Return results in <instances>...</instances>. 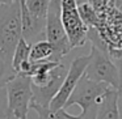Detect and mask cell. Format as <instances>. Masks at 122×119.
<instances>
[{
  "label": "cell",
  "instance_id": "cell-15",
  "mask_svg": "<svg viewBox=\"0 0 122 119\" xmlns=\"http://www.w3.org/2000/svg\"><path fill=\"white\" fill-rule=\"evenodd\" d=\"M51 0H24L26 9L33 17L40 20L47 19V11Z\"/></svg>",
  "mask_w": 122,
  "mask_h": 119
},
{
  "label": "cell",
  "instance_id": "cell-16",
  "mask_svg": "<svg viewBox=\"0 0 122 119\" xmlns=\"http://www.w3.org/2000/svg\"><path fill=\"white\" fill-rule=\"evenodd\" d=\"M113 1H117V0H89L88 3L95 8V11L97 12L98 16L101 17L104 14V12L109 8V5H110Z\"/></svg>",
  "mask_w": 122,
  "mask_h": 119
},
{
  "label": "cell",
  "instance_id": "cell-2",
  "mask_svg": "<svg viewBox=\"0 0 122 119\" xmlns=\"http://www.w3.org/2000/svg\"><path fill=\"white\" fill-rule=\"evenodd\" d=\"M5 94L8 119H28L30 103L33 101L32 79L17 73L7 84Z\"/></svg>",
  "mask_w": 122,
  "mask_h": 119
},
{
  "label": "cell",
  "instance_id": "cell-21",
  "mask_svg": "<svg viewBox=\"0 0 122 119\" xmlns=\"http://www.w3.org/2000/svg\"><path fill=\"white\" fill-rule=\"evenodd\" d=\"M117 1H122V0H117Z\"/></svg>",
  "mask_w": 122,
  "mask_h": 119
},
{
  "label": "cell",
  "instance_id": "cell-5",
  "mask_svg": "<svg viewBox=\"0 0 122 119\" xmlns=\"http://www.w3.org/2000/svg\"><path fill=\"white\" fill-rule=\"evenodd\" d=\"M61 12V0H51L47 11V19H46L45 35L54 48V54L50 59L53 62H62V59L72 50L62 22Z\"/></svg>",
  "mask_w": 122,
  "mask_h": 119
},
{
  "label": "cell",
  "instance_id": "cell-20",
  "mask_svg": "<svg viewBox=\"0 0 122 119\" xmlns=\"http://www.w3.org/2000/svg\"><path fill=\"white\" fill-rule=\"evenodd\" d=\"M89 0H76V3H77V5H80V4H83V3H88Z\"/></svg>",
  "mask_w": 122,
  "mask_h": 119
},
{
  "label": "cell",
  "instance_id": "cell-3",
  "mask_svg": "<svg viewBox=\"0 0 122 119\" xmlns=\"http://www.w3.org/2000/svg\"><path fill=\"white\" fill-rule=\"evenodd\" d=\"M22 38L21 8L20 1L0 5V51L13 56L19 41Z\"/></svg>",
  "mask_w": 122,
  "mask_h": 119
},
{
  "label": "cell",
  "instance_id": "cell-7",
  "mask_svg": "<svg viewBox=\"0 0 122 119\" xmlns=\"http://www.w3.org/2000/svg\"><path fill=\"white\" fill-rule=\"evenodd\" d=\"M88 63H89V55L77 56V58H75L71 62V64L68 67V71H67V75H66V79H64L59 92L56 93V95L53 98V101L50 103L51 111H55V110L64 107L67 100L70 98L71 93L76 88L77 82L84 76Z\"/></svg>",
  "mask_w": 122,
  "mask_h": 119
},
{
  "label": "cell",
  "instance_id": "cell-11",
  "mask_svg": "<svg viewBox=\"0 0 122 119\" xmlns=\"http://www.w3.org/2000/svg\"><path fill=\"white\" fill-rule=\"evenodd\" d=\"M30 109L37 113L38 119H83L80 115H71L67 113L66 109L51 111L49 107H42L37 103H30Z\"/></svg>",
  "mask_w": 122,
  "mask_h": 119
},
{
  "label": "cell",
  "instance_id": "cell-9",
  "mask_svg": "<svg viewBox=\"0 0 122 119\" xmlns=\"http://www.w3.org/2000/svg\"><path fill=\"white\" fill-rule=\"evenodd\" d=\"M119 94L116 89H109L102 95L95 119H119Z\"/></svg>",
  "mask_w": 122,
  "mask_h": 119
},
{
  "label": "cell",
  "instance_id": "cell-1",
  "mask_svg": "<svg viewBox=\"0 0 122 119\" xmlns=\"http://www.w3.org/2000/svg\"><path fill=\"white\" fill-rule=\"evenodd\" d=\"M109 89H112V86H109L108 84L89 80L84 73V76L80 79L76 88L67 100L63 109L67 110L71 106L77 105L81 109L80 116L83 119H95L101 98Z\"/></svg>",
  "mask_w": 122,
  "mask_h": 119
},
{
  "label": "cell",
  "instance_id": "cell-12",
  "mask_svg": "<svg viewBox=\"0 0 122 119\" xmlns=\"http://www.w3.org/2000/svg\"><path fill=\"white\" fill-rule=\"evenodd\" d=\"M54 54L53 45L47 39H41L32 45L30 50V60L32 62H42L50 60Z\"/></svg>",
  "mask_w": 122,
  "mask_h": 119
},
{
  "label": "cell",
  "instance_id": "cell-6",
  "mask_svg": "<svg viewBox=\"0 0 122 119\" xmlns=\"http://www.w3.org/2000/svg\"><path fill=\"white\" fill-rule=\"evenodd\" d=\"M61 16L71 48L83 47L88 41V28L83 22L76 0H61Z\"/></svg>",
  "mask_w": 122,
  "mask_h": 119
},
{
  "label": "cell",
  "instance_id": "cell-14",
  "mask_svg": "<svg viewBox=\"0 0 122 119\" xmlns=\"http://www.w3.org/2000/svg\"><path fill=\"white\" fill-rule=\"evenodd\" d=\"M77 9H79L83 22L85 24V26L88 29H100V25H101L100 16L89 3L80 4V5H77Z\"/></svg>",
  "mask_w": 122,
  "mask_h": 119
},
{
  "label": "cell",
  "instance_id": "cell-17",
  "mask_svg": "<svg viewBox=\"0 0 122 119\" xmlns=\"http://www.w3.org/2000/svg\"><path fill=\"white\" fill-rule=\"evenodd\" d=\"M0 119H8V115H7V98L0 100Z\"/></svg>",
  "mask_w": 122,
  "mask_h": 119
},
{
  "label": "cell",
  "instance_id": "cell-13",
  "mask_svg": "<svg viewBox=\"0 0 122 119\" xmlns=\"http://www.w3.org/2000/svg\"><path fill=\"white\" fill-rule=\"evenodd\" d=\"M30 50H32V45L28 43L24 38H21L15 48L13 56H12V64H13V68L17 73H19L22 64L30 60Z\"/></svg>",
  "mask_w": 122,
  "mask_h": 119
},
{
  "label": "cell",
  "instance_id": "cell-4",
  "mask_svg": "<svg viewBox=\"0 0 122 119\" xmlns=\"http://www.w3.org/2000/svg\"><path fill=\"white\" fill-rule=\"evenodd\" d=\"M85 76L96 82H105L113 89L122 93V85L119 79V71L109 52L97 48L96 46L91 47L89 63L85 69Z\"/></svg>",
  "mask_w": 122,
  "mask_h": 119
},
{
  "label": "cell",
  "instance_id": "cell-19",
  "mask_svg": "<svg viewBox=\"0 0 122 119\" xmlns=\"http://www.w3.org/2000/svg\"><path fill=\"white\" fill-rule=\"evenodd\" d=\"M12 3H13V0H0V5H8Z\"/></svg>",
  "mask_w": 122,
  "mask_h": 119
},
{
  "label": "cell",
  "instance_id": "cell-18",
  "mask_svg": "<svg viewBox=\"0 0 122 119\" xmlns=\"http://www.w3.org/2000/svg\"><path fill=\"white\" fill-rule=\"evenodd\" d=\"M119 119H122V93L119 94Z\"/></svg>",
  "mask_w": 122,
  "mask_h": 119
},
{
  "label": "cell",
  "instance_id": "cell-8",
  "mask_svg": "<svg viewBox=\"0 0 122 119\" xmlns=\"http://www.w3.org/2000/svg\"><path fill=\"white\" fill-rule=\"evenodd\" d=\"M67 71H68V68L66 67V64L63 62H61L59 66L51 71L50 80L43 86H34L32 84V90H33L32 103H37L42 107L50 109V103L53 101V98L56 95V93L59 92V89H61L62 84L66 79Z\"/></svg>",
  "mask_w": 122,
  "mask_h": 119
},
{
  "label": "cell",
  "instance_id": "cell-10",
  "mask_svg": "<svg viewBox=\"0 0 122 119\" xmlns=\"http://www.w3.org/2000/svg\"><path fill=\"white\" fill-rule=\"evenodd\" d=\"M17 75L12 64V56L0 51V100L7 98L5 86L12 79Z\"/></svg>",
  "mask_w": 122,
  "mask_h": 119
}]
</instances>
